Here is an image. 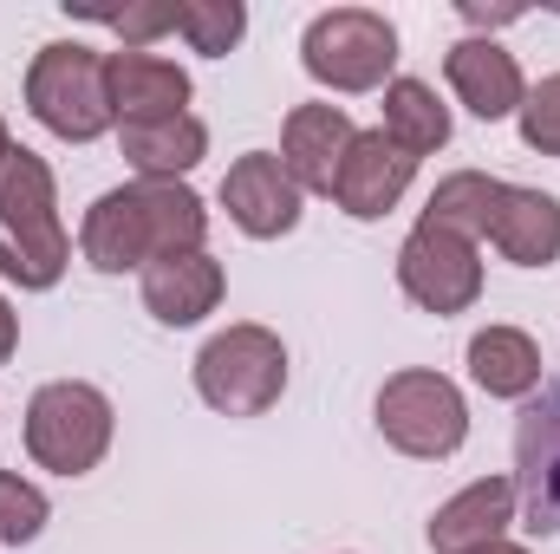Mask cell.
<instances>
[{
  "label": "cell",
  "mask_w": 560,
  "mask_h": 554,
  "mask_svg": "<svg viewBox=\"0 0 560 554\" xmlns=\"http://www.w3.org/2000/svg\"><path fill=\"white\" fill-rule=\"evenodd\" d=\"M209 235V209L189 183H125L105 189L85 222H79V249L98 275H131L170 255H196Z\"/></svg>",
  "instance_id": "obj_1"
},
{
  "label": "cell",
  "mask_w": 560,
  "mask_h": 554,
  "mask_svg": "<svg viewBox=\"0 0 560 554\" xmlns=\"http://www.w3.org/2000/svg\"><path fill=\"white\" fill-rule=\"evenodd\" d=\"M66 262L72 235L59 222V183L39 150L13 143V157L0 163V275L26 293H46L59 287Z\"/></svg>",
  "instance_id": "obj_2"
},
{
  "label": "cell",
  "mask_w": 560,
  "mask_h": 554,
  "mask_svg": "<svg viewBox=\"0 0 560 554\" xmlns=\"http://www.w3.org/2000/svg\"><path fill=\"white\" fill-rule=\"evenodd\" d=\"M26 112L66 143L105 138L112 118V85H105V53L79 46V39H52L33 53L26 66Z\"/></svg>",
  "instance_id": "obj_3"
},
{
  "label": "cell",
  "mask_w": 560,
  "mask_h": 554,
  "mask_svg": "<svg viewBox=\"0 0 560 554\" xmlns=\"http://www.w3.org/2000/svg\"><path fill=\"white\" fill-rule=\"evenodd\" d=\"M196 392L202 405L222 417H261L280 405L287 392V346L280 333L242 320V326H222L202 353H196Z\"/></svg>",
  "instance_id": "obj_4"
},
{
  "label": "cell",
  "mask_w": 560,
  "mask_h": 554,
  "mask_svg": "<svg viewBox=\"0 0 560 554\" xmlns=\"http://www.w3.org/2000/svg\"><path fill=\"white\" fill-rule=\"evenodd\" d=\"M300 66L326 92H378L398 66V26L372 7H326L300 33Z\"/></svg>",
  "instance_id": "obj_5"
},
{
  "label": "cell",
  "mask_w": 560,
  "mask_h": 554,
  "mask_svg": "<svg viewBox=\"0 0 560 554\" xmlns=\"http://www.w3.org/2000/svg\"><path fill=\"white\" fill-rule=\"evenodd\" d=\"M112 450V399L85 379H52L26 405V457L52 476H92Z\"/></svg>",
  "instance_id": "obj_6"
},
{
  "label": "cell",
  "mask_w": 560,
  "mask_h": 554,
  "mask_svg": "<svg viewBox=\"0 0 560 554\" xmlns=\"http://www.w3.org/2000/svg\"><path fill=\"white\" fill-rule=\"evenodd\" d=\"M378 437L392 443V450H405V457H418V463H443V457H456L463 450V437H469V405H463V392L443 379V372H392L385 385H378Z\"/></svg>",
  "instance_id": "obj_7"
},
{
  "label": "cell",
  "mask_w": 560,
  "mask_h": 554,
  "mask_svg": "<svg viewBox=\"0 0 560 554\" xmlns=\"http://www.w3.org/2000/svg\"><path fill=\"white\" fill-rule=\"evenodd\" d=\"M398 287L418 300L423 313H436V320L469 313V307L482 300V249H476L469 235L436 229V222L418 216V229H411L405 249H398Z\"/></svg>",
  "instance_id": "obj_8"
},
{
  "label": "cell",
  "mask_w": 560,
  "mask_h": 554,
  "mask_svg": "<svg viewBox=\"0 0 560 554\" xmlns=\"http://www.w3.org/2000/svg\"><path fill=\"white\" fill-rule=\"evenodd\" d=\"M515 509H528L535 535H560V385L528 399L515 424Z\"/></svg>",
  "instance_id": "obj_9"
},
{
  "label": "cell",
  "mask_w": 560,
  "mask_h": 554,
  "mask_svg": "<svg viewBox=\"0 0 560 554\" xmlns=\"http://www.w3.org/2000/svg\"><path fill=\"white\" fill-rule=\"evenodd\" d=\"M222 209H229V222L242 235L280 242V235L300 229V183L287 176V163H280L275 150H248L222 176Z\"/></svg>",
  "instance_id": "obj_10"
},
{
  "label": "cell",
  "mask_w": 560,
  "mask_h": 554,
  "mask_svg": "<svg viewBox=\"0 0 560 554\" xmlns=\"http://www.w3.org/2000/svg\"><path fill=\"white\" fill-rule=\"evenodd\" d=\"M411 176H418V157H405L385 131H359L346 163H339V176H332V203L352 222H378V216H392L405 203Z\"/></svg>",
  "instance_id": "obj_11"
},
{
  "label": "cell",
  "mask_w": 560,
  "mask_h": 554,
  "mask_svg": "<svg viewBox=\"0 0 560 554\" xmlns=\"http://www.w3.org/2000/svg\"><path fill=\"white\" fill-rule=\"evenodd\" d=\"M105 85H112V118L125 125H163L189 112V72L163 53H105Z\"/></svg>",
  "instance_id": "obj_12"
},
{
  "label": "cell",
  "mask_w": 560,
  "mask_h": 554,
  "mask_svg": "<svg viewBox=\"0 0 560 554\" xmlns=\"http://www.w3.org/2000/svg\"><path fill=\"white\" fill-rule=\"evenodd\" d=\"M359 138V125L346 118V105H293L280 125V163L300 183V196H332V176L346 163V150Z\"/></svg>",
  "instance_id": "obj_13"
},
{
  "label": "cell",
  "mask_w": 560,
  "mask_h": 554,
  "mask_svg": "<svg viewBox=\"0 0 560 554\" xmlns=\"http://www.w3.org/2000/svg\"><path fill=\"white\" fill-rule=\"evenodd\" d=\"M482 242H495L515 268H555L560 262V203L548 189H522V183L495 176Z\"/></svg>",
  "instance_id": "obj_14"
},
{
  "label": "cell",
  "mask_w": 560,
  "mask_h": 554,
  "mask_svg": "<svg viewBox=\"0 0 560 554\" xmlns=\"http://www.w3.org/2000/svg\"><path fill=\"white\" fill-rule=\"evenodd\" d=\"M443 79H450V92H456L482 125L515 118L522 99H528V79H522L515 53L495 46V39H456V46L443 53Z\"/></svg>",
  "instance_id": "obj_15"
},
{
  "label": "cell",
  "mask_w": 560,
  "mask_h": 554,
  "mask_svg": "<svg viewBox=\"0 0 560 554\" xmlns=\"http://www.w3.org/2000/svg\"><path fill=\"white\" fill-rule=\"evenodd\" d=\"M509 522H515V483L509 476H482V483L456 489L430 516V549L436 554H482L509 535Z\"/></svg>",
  "instance_id": "obj_16"
},
{
  "label": "cell",
  "mask_w": 560,
  "mask_h": 554,
  "mask_svg": "<svg viewBox=\"0 0 560 554\" xmlns=\"http://www.w3.org/2000/svg\"><path fill=\"white\" fill-rule=\"evenodd\" d=\"M222 287H229L222 262L209 249H196V255H170V262L143 268V307L163 326H196V320H209L222 307Z\"/></svg>",
  "instance_id": "obj_17"
},
{
  "label": "cell",
  "mask_w": 560,
  "mask_h": 554,
  "mask_svg": "<svg viewBox=\"0 0 560 554\" xmlns=\"http://www.w3.org/2000/svg\"><path fill=\"white\" fill-rule=\"evenodd\" d=\"M118 143H125V163L138 170V183H183L209 157V125L196 112H183L163 125H125Z\"/></svg>",
  "instance_id": "obj_18"
},
{
  "label": "cell",
  "mask_w": 560,
  "mask_h": 554,
  "mask_svg": "<svg viewBox=\"0 0 560 554\" xmlns=\"http://www.w3.org/2000/svg\"><path fill=\"white\" fill-rule=\"evenodd\" d=\"M469 379L489 399H535L541 392V346L522 326H482L469 339Z\"/></svg>",
  "instance_id": "obj_19"
},
{
  "label": "cell",
  "mask_w": 560,
  "mask_h": 554,
  "mask_svg": "<svg viewBox=\"0 0 560 554\" xmlns=\"http://www.w3.org/2000/svg\"><path fill=\"white\" fill-rule=\"evenodd\" d=\"M378 131L398 143L405 157H430V150L450 143V105L423 79H392L385 85V125Z\"/></svg>",
  "instance_id": "obj_20"
},
{
  "label": "cell",
  "mask_w": 560,
  "mask_h": 554,
  "mask_svg": "<svg viewBox=\"0 0 560 554\" xmlns=\"http://www.w3.org/2000/svg\"><path fill=\"white\" fill-rule=\"evenodd\" d=\"M176 33H183L202 59H222V53L242 46L248 7H242V0H176Z\"/></svg>",
  "instance_id": "obj_21"
},
{
  "label": "cell",
  "mask_w": 560,
  "mask_h": 554,
  "mask_svg": "<svg viewBox=\"0 0 560 554\" xmlns=\"http://www.w3.org/2000/svg\"><path fill=\"white\" fill-rule=\"evenodd\" d=\"M46 522H52L46 489L26 483L20 470H0V542H7V549H26V542H39Z\"/></svg>",
  "instance_id": "obj_22"
},
{
  "label": "cell",
  "mask_w": 560,
  "mask_h": 554,
  "mask_svg": "<svg viewBox=\"0 0 560 554\" xmlns=\"http://www.w3.org/2000/svg\"><path fill=\"white\" fill-rule=\"evenodd\" d=\"M522 143L528 150H541V157H560V72L555 79H541L528 99H522Z\"/></svg>",
  "instance_id": "obj_23"
},
{
  "label": "cell",
  "mask_w": 560,
  "mask_h": 554,
  "mask_svg": "<svg viewBox=\"0 0 560 554\" xmlns=\"http://www.w3.org/2000/svg\"><path fill=\"white\" fill-rule=\"evenodd\" d=\"M98 20L125 39V53H150V39L176 33V0H150V7H125V13H98Z\"/></svg>",
  "instance_id": "obj_24"
},
{
  "label": "cell",
  "mask_w": 560,
  "mask_h": 554,
  "mask_svg": "<svg viewBox=\"0 0 560 554\" xmlns=\"http://www.w3.org/2000/svg\"><path fill=\"white\" fill-rule=\"evenodd\" d=\"M463 20L469 26H509V20H522V7H463Z\"/></svg>",
  "instance_id": "obj_25"
},
{
  "label": "cell",
  "mask_w": 560,
  "mask_h": 554,
  "mask_svg": "<svg viewBox=\"0 0 560 554\" xmlns=\"http://www.w3.org/2000/svg\"><path fill=\"white\" fill-rule=\"evenodd\" d=\"M13 346H20V320H13V307H7V293H0V366L13 359Z\"/></svg>",
  "instance_id": "obj_26"
},
{
  "label": "cell",
  "mask_w": 560,
  "mask_h": 554,
  "mask_svg": "<svg viewBox=\"0 0 560 554\" xmlns=\"http://www.w3.org/2000/svg\"><path fill=\"white\" fill-rule=\"evenodd\" d=\"M7 157H13V138H7V118H0V163H7Z\"/></svg>",
  "instance_id": "obj_27"
},
{
  "label": "cell",
  "mask_w": 560,
  "mask_h": 554,
  "mask_svg": "<svg viewBox=\"0 0 560 554\" xmlns=\"http://www.w3.org/2000/svg\"><path fill=\"white\" fill-rule=\"evenodd\" d=\"M482 554H528V549H515V542H495V549H482Z\"/></svg>",
  "instance_id": "obj_28"
}]
</instances>
